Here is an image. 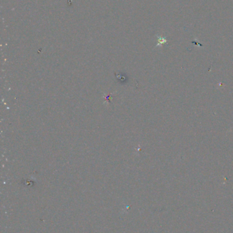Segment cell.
<instances>
[{"label": "cell", "mask_w": 233, "mask_h": 233, "mask_svg": "<svg viewBox=\"0 0 233 233\" xmlns=\"http://www.w3.org/2000/svg\"><path fill=\"white\" fill-rule=\"evenodd\" d=\"M166 43H167V40L165 37H159L158 38L157 46H161Z\"/></svg>", "instance_id": "cell-1"}]
</instances>
